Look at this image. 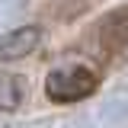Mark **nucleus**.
<instances>
[{
	"label": "nucleus",
	"mask_w": 128,
	"mask_h": 128,
	"mask_svg": "<svg viewBox=\"0 0 128 128\" xmlns=\"http://www.w3.org/2000/svg\"><path fill=\"white\" fill-rule=\"evenodd\" d=\"M99 42L112 51H118V48L128 45V6H118V10H112L102 22H99Z\"/></svg>",
	"instance_id": "nucleus-3"
},
{
	"label": "nucleus",
	"mask_w": 128,
	"mask_h": 128,
	"mask_svg": "<svg viewBox=\"0 0 128 128\" xmlns=\"http://www.w3.org/2000/svg\"><path fill=\"white\" fill-rule=\"evenodd\" d=\"M42 45V29L38 26H16L0 38V61H22Z\"/></svg>",
	"instance_id": "nucleus-2"
},
{
	"label": "nucleus",
	"mask_w": 128,
	"mask_h": 128,
	"mask_svg": "<svg viewBox=\"0 0 128 128\" xmlns=\"http://www.w3.org/2000/svg\"><path fill=\"white\" fill-rule=\"evenodd\" d=\"M96 86H99V77L83 64H64V67H54L45 77V96L51 102H61V106L86 99Z\"/></svg>",
	"instance_id": "nucleus-1"
},
{
	"label": "nucleus",
	"mask_w": 128,
	"mask_h": 128,
	"mask_svg": "<svg viewBox=\"0 0 128 128\" xmlns=\"http://www.w3.org/2000/svg\"><path fill=\"white\" fill-rule=\"evenodd\" d=\"M19 106H22V83L13 74L0 70V112H13Z\"/></svg>",
	"instance_id": "nucleus-4"
}]
</instances>
